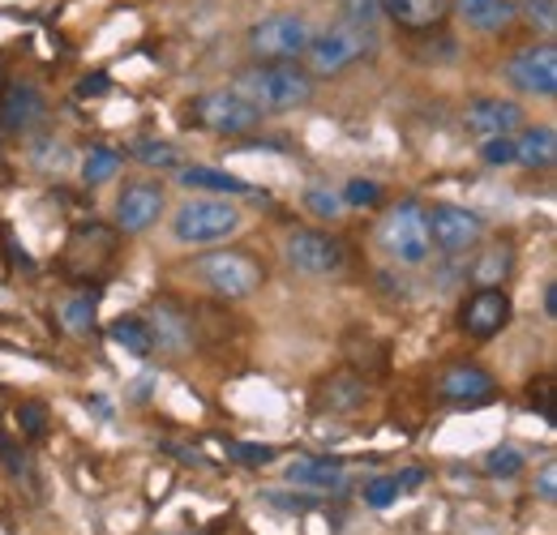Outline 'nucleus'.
Wrapping results in <instances>:
<instances>
[{
  "mask_svg": "<svg viewBox=\"0 0 557 535\" xmlns=\"http://www.w3.org/2000/svg\"><path fill=\"white\" fill-rule=\"evenodd\" d=\"M236 95H245L262 116L267 112H296L305 103H313V77L309 69H296V61L287 65H258V69H245L236 82H232Z\"/></svg>",
  "mask_w": 557,
  "mask_h": 535,
  "instance_id": "1",
  "label": "nucleus"
},
{
  "mask_svg": "<svg viewBox=\"0 0 557 535\" xmlns=\"http://www.w3.org/2000/svg\"><path fill=\"white\" fill-rule=\"evenodd\" d=\"M377 48V35L373 26H351V22H339V26H326L309 39L305 48V65H309V77H339L348 73L351 65H360L364 57H373Z\"/></svg>",
  "mask_w": 557,
  "mask_h": 535,
  "instance_id": "2",
  "label": "nucleus"
},
{
  "mask_svg": "<svg viewBox=\"0 0 557 535\" xmlns=\"http://www.w3.org/2000/svg\"><path fill=\"white\" fill-rule=\"evenodd\" d=\"M236 232H240V206H232L227 198H194L176 206V214H172V240L176 245L210 249Z\"/></svg>",
  "mask_w": 557,
  "mask_h": 535,
  "instance_id": "3",
  "label": "nucleus"
},
{
  "mask_svg": "<svg viewBox=\"0 0 557 535\" xmlns=\"http://www.w3.org/2000/svg\"><path fill=\"white\" fill-rule=\"evenodd\" d=\"M377 245H382V253H391L395 262L420 266V262L433 253V245H429V210H424L420 201H399V206H391V210L382 214V223H377Z\"/></svg>",
  "mask_w": 557,
  "mask_h": 535,
  "instance_id": "4",
  "label": "nucleus"
},
{
  "mask_svg": "<svg viewBox=\"0 0 557 535\" xmlns=\"http://www.w3.org/2000/svg\"><path fill=\"white\" fill-rule=\"evenodd\" d=\"M194 274L207 283L214 296H223V300H245V296H253V291L262 287V278H267L262 262L249 258V253H240V249H219V253L198 258V262H194Z\"/></svg>",
  "mask_w": 557,
  "mask_h": 535,
  "instance_id": "5",
  "label": "nucleus"
},
{
  "mask_svg": "<svg viewBox=\"0 0 557 535\" xmlns=\"http://www.w3.org/2000/svg\"><path fill=\"white\" fill-rule=\"evenodd\" d=\"M313 30L300 13H271L262 22L249 26V52L262 61V65H287V61H300L305 48H309Z\"/></svg>",
  "mask_w": 557,
  "mask_h": 535,
  "instance_id": "6",
  "label": "nucleus"
},
{
  "mask_svg": "<svg viewBox=\"0 0 557 535\" xmlns=\"http://www.w3.org/2000/svg\"><path fill=\"white\" fill-rule=\"evenodd\" d=\"M283 262L296 274H305V278H331V274H339L348 266V253H344L339 236L318 232V227H296L283 240Z\"/></svg>",
  "mask_w": 557,
  "mask_h": 535,
  "instance_id": "7",
  "label": "nucleus"
},
{
  "mask_svg": "<svg viewBox=\"0 0 557 535\" xmlns=\"http://www.w3.org/2000/svg\"><path fill=\"white\" fill-rule=\"evenodd\" d=\"M189 121L198 129H210V134L219 137H240V134H253L262 125V112L245 95H236L232 86H223V90H210L202 99H194Z\"/></svg>",
  "mask_w": 557,
  "mask_h": 535,
  "instance_id": "8",
  "label": "nucleus"
},
{
  "mask_svg": "<svg viewBox=\"0 0 557 535\" xmlns=\"http://www.w3.org/2000/svg\"><path fill=\"white\" fill-rule=\"evenodd\" d=\"M506 82L519 90V95H536V99H554L557 95V48L554 39H541V43H528L519 48L506 65Z\"/></svg>",
  "mask_w": 557,
  "mask_h": 535,
  "instance_id": "9",
  "label": "nucleus"
},
{
  "mask_svg": "<svg viewBox=\"0 0 557 535\" xmlns=\"http://www.w3.org/2000/svg\"><path fill=\"white\" fill-rule=\"evenodd\" d=\"M485 236V219L468 206H437L429 214V245L442 253H468L476 240Z\"/></svg>",
  "mask_w": 557,
  "mask_h": 535,
  "instance_id": "10",
  "label": "nucleus"
},
{
  "mask_svg": "<svg viewBox=\"0 0 557 535\" xmlns=\"http://www.w3.org/2000/svg\"><path fill=\"white\" fill-rule=\"evenodd\" d=\"M163 206H168L163 185H154V181H134V185L121 189L112 214H116V227H121L125 236H138V232H150V227L159 223Z\"/></svg>",
  "mask_w": 557,
  "mask_h": 535,
  "instance_id": "11",
  "label": "nucleus"
},
{
  "mask_svg": "<svg viewBox=\"0 0 557 535\" xmlns=\"http://www.w3.org/2000/svg\"><path fill=\"white\" fill-rule=\"evenodd\" d=\"M44 116H48V103H44V90H39V86L13 82V86L4 90V99H0V129H4V134H13V137L30 134V129L44 125Z\"/></svg>",
  "mask_w": 557,
  "mask_h": 535,
  "instance_id": "12",
  "label": "nucleus"
},
{
  "mask_svg": "<svg viewBox=\"0 0 557 535\" xmlns=\"http://www.w3.org/2000/svg\"><path fill=\"white\" fill-rule=\"evenodd\" d=\"M116 249H121V240L112 227H99V223L77 227L70 240V270L77 278H90L116 258Z\"/></svg>",
  "mask_w": 557,
  "mask_h": 535,
  "instance_id": "13",
  "label": "nucleus"
},
{
  "mask_svg": "<svg viewBox=\"0 0 557 535\" xmlns=\"http://www.w3.org/2000/svg\"><path fill=\"white\" fill-rule=\"evenodd\" d=\"M463 125L476 141H493V137H515L523 129V108L506 103V99H476L463 112Z\"/></svg>",
  "mask_w": 557,
  "mask_h": 535,
  "instance_id": "14",
  "label": "nucleus"
},
{
  "mask_svg": "<svg viewBox=\"0 0 557 535\" xmlns=\"http://www.w3.org/2000/svg\"><path fill=\"white\" fill-rule=\"evenodd\" d=\"M510 326V296L502 287H481L463 304V331L472 338H493Z\"/></svg>",
  "mask_w": 557,
  "mask_h": 535,
  "instance_id": "15",
  "label": "nucleus"
},
{
  "mask_svg": "<svg viewBox=\"0 0 557 535\" xmlns=\"http://www.w3.org/2000/svg\"><path fill=\"white\" fill-rule=\"evenodd\" d=\"M364 399H369L364 377H356V373H331L313 390V411H322V415H351V411L364 407Z\"/></svg>",
  "mask_w": 557,
  "mask_h": 535,
  "instance_id": "16",
  "label": "nucleus"
},
{
  "mask_svg": "<svg viewBox=\"0 0 557 535\" xmlns=\"http://www.w3.org/2000/svg\"><path fill=\"white\" fill-rule=\"evenodd\" d=\"M493 390H497V382L488 377L481 364H455L437 382V395L446 402H485L493 399Z\"/></svg>",
  "mask_w": 557,
  "mask_h": 535,
  "instance_id": "17",
  "label": "nucleus"
},
{
  "mask_svg": "<svg viewBox=\"0 0 557 535\" xmlns=\"http://www.w3.org/2000/svg\"><path fill=\"white\" fill-rule=\"evenodd\" d=\"M176 181H181L185 189H202V194H219V198H267L258 185H245V181H236V176H227V172H219V167H202V163L181 167Z\"/></svg>",
  "mask_w": 557,
  "mask_h": 535,
  "instance_id": "18",
  "label": "nucleus"
},
{
  "mask_svg": "<svg viewBox=\"0 0 557 535\" xmlns=\"http://www.w3.org/2000/svg\"><path fill=\"white\" fill-rule=\"evenodd\" d=\"M382 9L404 26V30H433L450 17L455 0H382Z\"/></svg>",
  "mask_w": 557,
  "mask_h": 535,
  "instance_id": "19",
  "label": "nucleus"
},
{
  "mask_svg": "<svg viewBox=\"0 0 557 535\" xmlns=\"http://www.w3.org/2000/svg\"><path fill=\"white\" fill-rule=\"evenodd\" d=\"M455 9L481 35H502L519 17V4L515 0H455Z\"/></svg>",
  "mask_w": 557,
  "mask_h": 535,
  "instance_id": "20",
  "label": "nucleus"
},
{
  "mask_svg": "<svg viewBox=\"0 0 557 535\" xmlns=\"http://www.w3.org/2000/svg\"><path fill=\"white\" fill-rule=\"evenodd\" d=\"M287 484L292 488H313V493L339 488L344 484V468L335 459H292L287 463Z\"/></svg>",
  "mask_w": 557,
  "mask_h": 535,
  "instance_id": "21",
  "label": "nucleus"
},
{
  "mask_svg": "<svg viewBox=\"0 0 557 535\" xmlns=\"http://www.w3.org/2000/svg\"><path fill=\"white\" fill-rule=\"evenodd\" d=\"M515 163L532 167V172H545L557 163V134L549 125L541 129H528L523 137H515Z\"/></svg>",
  "mask_w": 557,
  "mask_h": 535,
  "instance_id": "22",
  "label": "nucleus"
},
{
  "mask_svg": "<svg viewBox=\"0 0 557 535\" xmlns=\"http://www.w3.org/2000/svg\"><path fill=\"white\" fill-rule=\"evenodd\" d=\"M510 266H515V249L510 245H488L485 253L472 262V283L476 287H502V278L510 274Z\"/></svg>",
  "mask_w": 557,
  "mask_h": 535,
  "instance_id": "23",
  "label": "nucleus"
},
{
  "mask_svg": "<svg viewBox=\"0 0 557 535\" xmlns=\"http://www.w3.org/2000/svg\"><path fill=\"white\" fill-rule=\"evenodd\" d=\"M108 335H112V343H121L129 356H150V351H154L150 322H141V318H116V322L108 326Z\"/></svg>",
  "mask_w": 557,
  "mask_h": 535,
  "instance_id": "24",
  "label": "nucleus"
},
{
  "mask_svg": "<svg viewBox=\"0 0 557 535\" xmlns=\"http://www.w3.org/2000/svg\"><path fill=\"white\" fill-rule=\"evenodd\" d=\"M150 335H154V343H163L168 351H181V347L189 343V326L176 318V309L159 304V309H154V322H150Z\"/></svg>",
  "mask_w": 557,
  "mask_h": 535,
  "instance_id": "25",
  "label": "nucleus"
},
{
  "mask_svg": "<svg viewBox=\"0 0 557 535\" xmlns=\"http://www.w3.org/2000/svg\"><path fill=\"white\" fill-rule=\"evenodd\" d=\"M116 172H121V154L116 150H108V146L86 150V159H82V181L86 185H108Z\"/></svg>",
  "mask_w": 557,
  "mask_h": 535,
  "instance_id": "26",
  "label": "nucleus"
},
{
  "mask_svg": "<svg viewBox=\"0 0 557 535\" xmlns=\"http://www.w3.org/2000/svg\"><path fill=\"white\" fill-rule=\"evenodd\" d=\"M305 210L313 214V219H326V223H335L348 206H344V198L335 194V189H326V185H313V189H305Z\"/></svg>",
  "mask_w": 557,
  "mask_h": 535,
  "instance_id": "27",
  "label": "nucleus"
},
{
  "mask_svg": "<svg viewBox=\"0 0 557 535\" xmlns=\"http://www.w3.org/2000/svg\"><path fill=\"white\" fill-rule=\"evenodd\" d=\"M134 159H141L146 167H181L176 146H168V141H150V137H138V141H134Z\"/></svg>",
  "mask_w": 557,
  "mask_h": 535,
  "instance_id": "28",
  "label": "nucleus"
},
{
  "mask_svg": "<svg viewBox=\"0 0 557 535\" xmlns=\"http://www.w3.org/2000/svg\"><path fill=\"white\" fill-rule=\"evenodd\" d=\"M61 322L70 326L73 335H86V331L95 326V296H90V291H82V296H73L70 304L61 309Z\"/></svg>",
  "mask_w": 557,
  "mask_h": 535,
  "instance_id": "29",
  "label": "nucleus"
},
{
  "mask_svg": "<svg viewBox=\"0 0 557 535\" xmlns=\"http://www.w3.org/2000/svg\"><path fill=\"white\" fill-rule=\"evenodd\" d=\"M35 167L48 172V176H61V172L70 167V146H65V141H44V146H35Z\"/></svg>",
  "mask_w": 557,
  "mask_h": 535,
  "instance_id": "30",
  "label": "nucleus"
},
{
  "mask_svg": "<svg viewBox=\"0 0 557 535\" xmlns=\"http://www.w3.org/2000/svg\"><path fill=\"white\" fill-rule=\"evenodd\" d=\"M227 455L245 468H267V463H275L278 450L275 446H258V441H227Z\"/></svg>",
  "mask_w": 557,
  "mask_h": 535,
  "instance_id": "31",
  "label": "nucleus"
},
{
  "mask_svg": "<svg viewBox=\"0 0 557 535\" xmlns=\"http://www.w3.org/2000/svg\"><path fill=\"white\" fill-rule=\"evenodd\" d=\"M360 343H364V347H356V343L348 338V347H344V351H348L351 364H356V369H364V373L382 369V364H386V347H382L377 338H360Z\"/></svg>",
  "mask_w": 557,
  "mask_h": 535,
  "instance_id": "32",
  "label": "nucleus"
},
{
  "mask_svg": "<svg viewBox=\"0 0 557 535\" xmlns=\"http://www.w3.org/2000/svg\"><path fill=\"white\" fill-rule=\"evenodd\" d=\"M485 471L488 475H497V480H510V475L523 471V455H519L515 446H497V450H488Z\"/></svg>",
  "mask_w": 557,
  "mask_h": 535,
  "instance_id": "33",
  "label": "nucleus"
},
{
  "mask_svg": "<svg viewBox=\"0 0 557 535\" xmlns=\"http://www.w3.org/2000/svg\"><path fill=\"white\" fill-rule=\"evenodd\" d=\"M395 501H399V484H395V475H377V480L364 484V506L386 510V506H395Z\"/></svg>",
  "mask_w": 557,
  "mask_h": 535,
  "instance_id": "34",
  "label": "nucleus"
},
{
  "mask_svg": "<svg viewBox=\"0 0 557 535\" xmlns=\"http://www.w3.org/2000/svg\"><path fill=\"white\" fill-rule=\"evenodd\" d=\"M262 501H271L275 510H287V514H305V510H318V493H267Z\"/></svg>",
  "mask_w": 557,
  "mask_h": 535,
  "instance_id": "35",
  "label": "nucleus"
},
{
  "mask_svg": "<svg viewBox=\"0 0 557 535\" xmlns=\"http://www.w3.org/2000/svg\"><path fill=\"white\" fill-rule=\"evenodd\" d=\"M339 13L351 26H373V17L382 13V0H339Z\"/></svg>",
  "mask_w": 557,
  "mask_h": 535,
  "instance_id": "36",
  "label": "nucleus"
},
{
  "mask_svg": "<svg viewBox=\"0 0 557 535\" xmlns=\"http://www.w3.org/2000/svg\"><path fill=\"white\" fill-rule=\"evenodd\" d=\"M485 150V163L488 167H506V163H515V137H493V141H481Z\"/></svg>",
  "mask_w": 557,
  "mask_h": 535,
  "instance_id": "37",
  "label": "nucleus"
},
{
  "mask_svg": "<svg viewBox=\"0 0 557 535\" xmlns=\"http://www.w3.org/2000/svg\"><path fill=\"white\" fill-rule=\"evenodd\" d=\"M523 13L545 30V35H554V26H557V4L554 0H523Z\"/></svg>",
  "mask_w": 557,
  "mask_h": 535,
  "instance_id": "38",
  "label": "nucleus"
},
{
  "mask_svg": "<svg viewBox=\"0 0 557 535\" xmlns=\"http://www.w3.org/2000/svg\"><path fill=\"white\" fill-rule=\"evenodd\" d=\"M339 198H344V206H377V201H382V189H377L373 181H351Z\"/></svg>",
  "mask_w": 557,
  "mask_h": 535,
  "instance_id": "39",
  "label": "nucleus"
},
{
  "mask_svg": "<svg viewBox=\"0 0 557 535\" xmlns=\"http://www.w3.org/2000/svg\"><path fill=\"white\" fill-rule=\"evenodd\" d=\"M17 424H22L30 437H39V433L48 428V415H44V407H39V402H26V407L17 411Z\"/></svg>",
  "mask_w": 557,
  "mask_h": 535,
  "instance_id": "40",
  "label": "nucleus"
},
{
  "mask_svg": "<svg viewBox=\"0 0 557 535\" xmlns=\"http://www.w3.org/2000/svg\"><path fill=\"white\" fill-rule=\"evenodd\" d=\"M536 493H541L545 501H554V497H557V468H554V463H545V468H541V480H536Z\"/></svg>",
  "mask_w": 557,
  "mask_h": 535,
  "instance_id": "41",
  "label": "nucleus"
},
{
  "mask_svg": "<svg viewBox=\"0 0 557 535\" xmlns=\"http://www.w3.org/2000/svg\"><path fill=\"white\" fill-rule=\"evenodd\" d=\"M103 90H108V77H103V73L77 82V99H90V95H103Z\"/></svg>",
  "mask_w": 557,
  "mask_h": 535,
  "instance_id": "42",
  "label": "nucleus"
},
{
  "mask_svg": "<svg viewBox=\"0 0 557 535\" xmlns=\"http://www.w3.org/2000/svg\"><path fill=\"white\" fill-rule=\"evenodd\" d=\"M395 484H399V493H408V488H420V484H424V471H420V468L399 471V475H395Z\"/></svg>",
  "mask_w": 557,
  "mask_h": 535,
  "instance_id": "43",
  "label": "nucleus"
},
{
  "mask_svg": "<svg viewBox=\"0 0 557 535\" xmlns=\"http://www.w3.org/2000/svg\"><path fill=\"white\" fill-rule=\"evenodd\" d=\"M545 318H557V283H545Z\"/></svg>",
  "mask_w": 557,
  "mask_h": 535,
  "instance_id": "44",
  "label": "nucleus"
},
{
  "mask_svg": "<svg viewBox=\"0 0 557 535\" xmlns=\"http://www.w3.org/2000/svg\"><path fill=\"white\" fill-rule=\"evenodd\" d=\"M172 535H189V532H172Z\"/></svg>",
  "mask_w": 557,
  "mask_h": 535,
  "instance_id": "45",
  "label": "nucleus"
}]
</instances>
